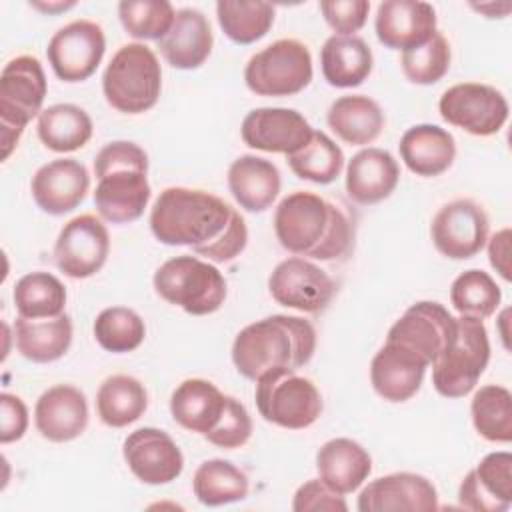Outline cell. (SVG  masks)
Segmentation results:
<instances>
[{"label": "cell", "mask_w": 512, "mask_h": 512, "mask_svg": "<svg viewBox=\"0 0 512 512\" xmlns=\"http://www.w3.org/2000/svg\"><path fill=\"white\" fill-rule=\"evenodd\" d=\"M274 234L284 250L320 262L350 256L356 226L350 210L308 190H296L274 210Z\"/></svg>", "instance_id": "1"}, {"label": "cell", "mask_w": 512, "mask_h": 512, "mask_svg": "<svg viewBox=\"0 0 512 512\" xmlns=\"http://www.w3.org/2000/svg\"><path fill=\"white\" fill-rule=\"evenodd\" d=\"M316 350L314 326L288 314H272L244 326L232 342V362L248 380H258L272 368L298 370Z\"/></svg>", "instance_id": "2"}, {"label": "cell", "mask_w": 512, "mask_h": 512, "mask_svg": "<svg viewBox=\"0 0 512 512\" xmlns=\"http://www.w3.org/2000/svg\"><path fill=\"white\" fill-rule=\"evenodd\" d=\"M236 208L206 190L170 186L150 210V232L166 246H190L192 252L218 240Z\"/></svg>", "instance_id": "3"}, {"label": "cell", "mask_w": 512, "mask_h": 512, "mask_svg": "<svg viewBox=\"0 0 512 512\" xmlns=\"http://www.w3.org/2000/svg\"><path fill=\"white\" fill-rule=\"evenodd\" d=\"M106 102L122 114H142L156 106L162 68L154 50L142 42L120 46L102 74Z\"/></svg>", "instance_id": "4"}, {"label": "cell", "mask_w": 512, "mask_h": 512, "mask_svg": "<svg viewBox=\"0 0 512 512\" xmlns=\"http://www.w3.org/2000/svg\"><path fill=\"white\" fill-rule=\"evenodd\" d=\"M152 284L162 300L192 316L220 310L228 292L224 274L208 260L190 254L174 256L160 264Z\"/></svg>", "instance_id": "5"}, {"label": "cell", "mask_w": 512, "mask_h": 512, "mask_svg": "<svg viewBox=\"0 0 512 512\" xmlns=\"http://www.w3.org/2000/svg\"><path fill=\"white\" fill-rule=\"evenodd\" d=\"M48 92L44 68L36 56L12 58L0 72V144L2 160L18 146L28 122L42 112Z\"/></svg>", "instance_id": "6"}, {"label": "cell", "mask_w": 512, "mask_h": 512, "mask_svg": "<svg viewBox=\"0 0 512 512\" xmlns=\"http://www.w3.org/2000/svg\"><path fill=\"white\" fill-rule=\"evenodd\" d=\"M254 400L260 416L286 430H304L322 414L316 384L292 368H272L256 380Z\"/></svg>", "instance_id": "7"}, {"label": "cell", "mask_w": 512, "mask_h": 512, "mask_svg": "<svg viewBox=\"0 0 512 512\" xmlns=\"http://www.w3.org/2000/svg\"><path fill=\"white\" fill-rule=\"evenodd\" d=\"M490 360L484 320L458 316L450 346L432 362V384L444 398H462L474 390Z\"/></svg>", "instance_id": "8"}, {"label": "cell", "mask_w": 512, "mask_h": 512, "mask_svg": "<svg viewBox=\"0 0 512 512\" xmlns=\"http://www.w3.org/2000/svg\"><path fill=\"white\" fill-rule=\"evenodd\" d=\"M312 54L296 38H280L250 56L244 82L258 96H294L312 82Z\"/></svg>", "instance_id": "9"}, {"label": "cell", "mask_w": 512, "mask_h": 512, "mask_svg": "<svg viewBox=\"0 0 512 512\" xmlns=\"http://www.w3.org/2000/svg\"><path fill=\"white\" fill-rule=\"evenodd\" d=\"M440 116L472 136H492L508 120L506 96L490 84L460 82L446 88L438 100Z\"/></svg>", "instance_id": "10"}, {"label": "cell", "mask_w": 512, "mask_h": 512, "mask_svg": "<svg viewBox=\"0 0 512 512\" xmlns=\"http://www.w3.org/2000/svg\"><path fill=\"white\" fill-rule=\"evenodd\" d=\"M268 292L280 306L306 314H320L336 296L338 286L316 262L302 256H290L278 262L268 276Z\"/></svg>", "instance_id": "11"}, {"label": "cell", "mask_w": 512, "mask_h": 512, "mask_svg": "<svg viewBox=\"0 0 512 512\" xmlns=\"http://www.w3.org/2000/svg\"><path fill=\"white\" fill-rule=\"evenodd\" d=\"M106 52V36L92 20H72L58 28L46 48L48 64L64 82H84L100 66Z\"/></svg>", "instance_id": "12"}, {"label": "cell", "mask_w": 512, "mask_h": 512, "mask_svg": "<svg viewBox=\"0 0 512 512\" xmlns=\"http://www.w3.org/2000/svg\"><path fill=\"white\" fill-rule=\"evenodd\" d=\"M110 254V234L102 218L80 214L66 222L54 244V262L68 278L84 280L102 270Z\"/></svg>", "instance_id": "13"}, {"label": "cell", "mask_w": 512, "mask_h": 512, "mask_svg": "<svg viewBox=\"0 0 512 512\" xmlns=\"http://www.w3.org/2000/svg\"><path fill=\"white\" fill-rule=\"evenodd\" d=\"M488 228L490 222L484 208L470 198H458L434 214L430 238L442 256L468 260L486 246Z\"/></svg>", "instance_id": "14"}, {"label": "cell", "mask_w": 512, "mask_h": 512, "mask_svg": "<svg viewBox=\"0 0 512 512\" xmlns=\"http://www.w3.org/2000/svg\"><path fill=\"white\" fill-rule=\"evenodd\" d=\"M456 334V318L440 304L422 300L406 308L392 324L386 340L404 346L428 366L450 346Z\"/></svg>", "instance_id": "15"}, {"label": "cell", "mask_w": 512, "mask_h": 512, "mask_svg": "<svg viewBox=\"0 0 512 512\" xmlns=\"http://www.w3.org/2000/svg\"><path fill=\"white\" fill-rule=\"evenodd\" d=\"M122 456L128 470L150 486L170 484L184 470V456L178 444L168 432L154 426L130 432L122 444Z\"/></svg>", "instance_id": "16"}, {"label": "cell", "mask_w": 512, "mask_h": 512, "mask_svg": "<svg viewBox=\"0 0 512 512\" xmlns=\"http://www.w3.org/2000/svg\"><path fill=\"white\" fill-rule=\"evenodd\" d=\"M310 122L294 108H254L240 126L246 146L262 152L290 156L312 138Z\"/></svg>", "instance_id": "17"}, {"label": "cell", "mask_w": 512, "mask_h": 512, "mask_svg": "<svg viewBox=\"0 0 512 512\" xmlns=\"http://www.w3.org/2000/svg\"><path fill=\"white\" fill-rule=\"evenodd\" d=\"M356 508L360 512H432L438 510V492L422 474L392 472L368 482Z\"/></svg>", "instance_id": "18"}, {"label": "cell", "mask_w": 512, "mask_h": 512, "mask_svg": "<svg viewBox=\"0 0 512 512\" xmlns=\"http://www.w3.org/2000/svg\"><path fill=\"white\" fill-rule=\"evenodd\" d=\"M90 190L86 166L74 158H56L40 166L30 182L36 206L52 216H64L78 208Z\"/></svg>", "instance_id": "19"}, {"label": "cell", "mask_w": 512, "mask_h": 512, "mask_svg": "<svg viewBox=\"0 0 512 512\" xmlns=\"http://www.w3.org/2000/svg\"><path fill=\"white\" fill-rule=\"evenodd\" d=\"M374 30L390 50H410L428 42L436 30V10L420 0H386L376 8Z\"/></svg>", "instance_id": "20"}, {"label": "cell", "mask_w": 512, "mask_h": 512, "mask_svg": "<svg viewBox=\"0 0 512 512\" xmlns=\"http://www.w3.org/2000/svg\"><path fill=\"white\" fill-rule=\"evenodd\" d=\"M148 170L114 168L98 176L94 206L102 220L130 224L138 220L150 202Z\"/></svg>", "instance_id": "21"}, {"label": "cell", "mask_w": 512, "mask_h": 512, "mask_svg": "<svg viewBox=\"0 0 512 512\" xmlns=\"http://www.w3.org/2000/svg\"><path fill=\"white\" fill-rule=\"evenodd\" d=\"M458 502L474 512H504L512 504V454H486L460 482Z\"/></svg>", "instance_id": "22"}, {"label": "cell", "mask_w": 512, "mask_h": 512, "mask_svg": "<svg viewBox=\"0 0 512 512\" xmlns=\"http://www.w3.org/2000/svg\"><path fill=\"white\" fill-rule=\"evenodd\" d=\"M34 426L48 442L76 440L88 426V400L72 384H56L40 394L34 406Z\"/></svg>", "instance_id": "23"}, {"label": "cell", "mask_w": 512, "mask_h": 512, "mask_svg": "<svg viewBox=\"0 0 512 512\" xmlns=\"http://www.w3.org/2000/svg\"><path fill=\"white\" fill-rule=\"evenodd\" d=\"M428 364L396 342H384L370 362L374 392L386 402H406L422 386Z\"/></svg>", "instance_id": "24"}, {"label": "cell", "mask_w": 512, "mask_h": 512, "mask_svg": "<svg viewBox=\"0 0 512 512\" xmlns=\"http://www.w3.org/2000/svg\"><path fill=\"white\" fill-rule=\"evenodd\" d=\"M400 166L388 150L362 148L346 166V194L362 206H372L386 200L398 186Z\"/></svg>", "instance_id": "25"}, {"label": "cell", "mask_w": 512, "mask_h": 512, "mask_svg": "<svg viewBox=\"0 0 512 512\" xmlns=\"http://www.w3.org/2000/svg\"><path fill=\"white\" fill-rule=\"evenodd\" d=\"M162 58L178 70L200 68L214 46L208 18L198 8H180L168 34L156 42Z\"/></svg>", "instance_id": "26"}, {"label": "cell", "mask_w": 512, "mask_h": 512, "mask_svg": "<svg viewBox=\"0 0 512 512\" xmlns=\"http://www.w3.org/2000/svg\"><path fill=\"white\" fill-rule=\"evenodd\" d=\"M228 190L246 212H264L280 194V170L254 154L238 156L228 168Z\"/></svg>", "instance_id": "27"}, {"label": "cell", "mask_w": 512, "mask_h": 512, "mask_svg": "<svg viewBox=\"0 0 512 512\" xmlns=\"http://www.w3.org/2000/svg\"><path fill=\"white\" fill-rule=\"evenodd\" d=\"M406 168L424 178L440 176L456 158L454 136L436 124H416L408 128L398 144Z\"/></svg>", "instance_id": "28"}, {"label": "cell", "mask_w": 512, "mask_h": 512, "mask_svg": "<svg viewBox=\"0 0 512 512\" xmlns=\"http://www.w3.org/2000/svg\"><path fill=\"white\" fill-rule=\"evenodd\" d=\"M318 478L338 494L358 490L372 472L368 450L352 438H332L316 452Z\"/></svg>", "instance_id": "29"}, {"label": "cell", "mask_w": 512, "mask_h": 512, "mask_svg": "<svg viewBox=\"0 0 512 512\" xmlns=\"http://www.w3.org/2000/svg\"><path fill=\"white\" fill-rule=\"evenodd\" d=\"M224 406L226 394L204 378H188L180 382L170 396V414L174 422L202 436L218 424Z\"/></svg>", "instance_id": "30"}, {"label": "cell", "mask_w": 512, "mask_h": 512, "mask_svg": "<svg viewBox=\"0 0 512 512\" xmlns=\"http://www.w3.org/2000/svg\"><path fill=\"white\" fill-rule=\"evenodd\" d=\"M324 80L334 88H356L372 72L374 56L360 36L332 34L320 50Z\"/></svg>", "instance_id": "31"}, {"label": "cell", "mask_w": 512, "mask_h": 512, "mask_svg": "<svg viewBox=\"0 0 512 512\" xmlns=\"http://www.w3.org/2000/svg\"><path fill=\"white\" fill-rule=\"evenodd\" d=\"M326 122L342 142L364 146L380 136L384 112L376 100L364 94H346L330 104Z\"/></svg>", "instance_id": "32"}, {"label": "cell", "mask_w": 512, "mask_h": 512, "mask_svg": "<svg viewBox=\"0 0 512 512\" xmlns=\"http://www.w3.org/2000/svg\"><path fill=\"white\" fill-rule=\"evenodd\" d=\"M18 352L36 364L60 360L72 344V320L64 312L56 318L30 320L18 316L14 324Z\"/></svg>", "instance_id": "33"}, {"label": "cell", "mask_w": 512, "mask_h": 512, "mask_svg": "<svg viewBox=\"0 0 512 512\" xmlns=\"http://www.w3.org/2000/svg\"><path fill=\"white\" fill-rule=\"evenodd\" d=\"M36 132L48 150L66 154L88 144L94 124L84 108L64 102L52 104L38 114Z\"/></svg>", "instance_id": "34"}, {"label": "cell", "mask_w": 512, "mask_h": 512, "mask_svg": "<svg viewBox=\"0 0 512 512\" xmlns=\"http://www.w3.org/2000/svg\"><path fill=\"white\" fill-rule=\"evenodd\" d=\"M148 408L144 384L128 374L108 376L96 392V412L110 428H124L136 422Z\"/></svg>", "instance_id": "35"}, {"label": "cell", "mask_w": 512, "mask_h": 512, "mask_svg": "<svg viewBox=\"0 0 512 512\" xmlns=\"http://www.w3.org/2000/svg\"><path fill=\"white\" fill-rule=\"evenodd\" d=\"M250 482L244 470L230 460L212 458L202 462L192 478V492L204 506H224L248 496Z\"/></svg>", "instance_id": "36"}, {"label": "cell", "mask_w": 512, "mask_h": 512, "mask_svg": "<svg viewBox=\"0 0 512 512\" xmlns=\"http://www.w3.org/2000/svg\"><path fill=\"white\" fill-rule=\"evenodd\" d=\"M12 300L18 310V316L30 320L56 318L64 314L66 306V288L64 284L50 272H30L24 274L14 290Z\"/></svg>", "instance_id": "37"}, {"label": "cell", "mask_w": 512, "mask_h": 512, "mask_svg": "<svg viewBox=\"0 0 512 512\" xmlns=\"http://www.w3.org/2000/svg\"><path fill=\"white\" fill-rule=\"evenodd\" d=\"M276 8L270 2L220 0L216 2V18L222 32L234 44H254L264 38L274 24Z\"/></svg>", "instance_id": "38"}, {"label": "cell", "mask_w": 512, "mask_h": 512, "mask_svg": "<svg viewBox=\"0 0 512 512\" xmlns=\"http://www.w3.org/2000/svg\"><path fill=\"white\" fill-rule=\"evenodd\" d=\"M470 414L476 432L488 442L508 444L512 440V394L506 386L486 384L476 390Z\"/></svg>", "instance_id": "39"}, {"label": "cell", "mask_w": 512, "mask_h": 512, "mask_svg": "<svg viewBox=\"0 0 512 512\" xmlns=\"http://www.w3.org/2000/svg\"><path fill=\"white\" fill-rule=\"evenodd\" d=\"M286 160L298 178L314 184H332L344 170L342 148L320 130H314L310 142L286 156Z\"/></svg>", "instance_id": "40"}, {"label": "cell", "mask_w": 512, "mask_h": 512, "mask_svg": "<svg viewBox=\"0 0 512 512\" xmlns=\"http://www.w3.org/2000/svg\"><path fill=\"white\" fill-rule=\"evenodd\" d=\"M500 300V286L484 270H466L450 286V302L460 316L486 320L498 310Z\"/></svg>", "instance_id": "41"}, {"label": "cell", "mask_w": 512, "mask_h": 512, "mask_svg": "<svg viewBox=\"0 0 512 512\" xmlns=\"http://www.w3.org/2000/svg\"><path fill=\"white\" fill-rule=\"evenodd\" d=\"M96 342L112 354L136 350L146 336V324L138 312L126 306L104 308L94 320Z\"/></svg>", "instance_id": "42"}, {"label": "cell", "mask_w": 512, "mask_h": 512, "mask_svg": "<svg viewBox=\"0 0 512 512\" xmlns=\"http://www.w3.org/2000/svg\"><path fill=\"white\" fill-rule=\"evenodd\" d=\"M118 18L136 40H162L174 24L176 10L168 0H122Z\"/></svg>", "instance_id": "43"}, {"label": "cell", "mask_w": 512, "mask_h": 512, "mask_svg": "<svg viewBox=\"0 0 512 512\" xmlns=\"http://www.w3.org/2000/svg\"><path fill=\"white\" fill-rule=\"evenodd\" d=\"M450 44L444 34L436 32L428 42L404 50L400 56V66L404 76L412 84L430 86L442 80L450 68Z\"/></svg>", "instance_id": "44"}, {"label": "cell", "mask_w": 512, "mask_h": 512, "mask_svg": "<svg viewBox=\"0 0 512 512\" xmlns=\"http://www.w3.org/2000/svg\"><path fill=\"white\" fill-rule=\"evenodd\" d=\"M250 436H252L250 412L238 398L226 396V406L218 424L208 434H204V438L218 448L234 450V448H242L250 440Z\"/></svg>", "instance_id": "45"}, {"label": "cell", "mask_w": 512, "mask_h": 512, "mask_svg": "<svg viewBox=\"0 0 512 512\" xmlns=\"http://www.w3.org/2000/svg\"><path fill=\"white\" fill-rule=\"evenodd\" d=\"M320 12L326 24L340 36H354L366 20L370 12V2L366 0H328L320 2Z\"/></svg>", "instance_id": "46"}, {"label": "cell", "mask_w": 512, "mask_h": 512, "mask_svg": "<svg viewBox=\"0 0 512 512\" xmlns=\"http://www.w3.org/2000/svg\"><path fill=\"white\" fill-rule=\"evenodd\" d=\"M294 512H346L344 494H338L320 478H312L298 486L292 498Z\"/></svg>", "instance_id": "47"}, {"label": "cell", "mask_w": 512, "mask_h": 512, "mask_svg": "<svg viewBox=\"0 0 512 512\" xmlns=\"http://www.w3.org/2000/svg\"><path fill=\"white\" fill-rule=\"evenodd\" d=\"M114 168H142L148 170V154L136 142L114 140L102 146L94 158L96 178Z\"/></svg>", "instance_id": "48"}, {"label": "cell", "mask_w": 512, "mask_h": 512, "mask_svg": "<svg viewBox=\"0 0 512 512\" xmlns=\"http://www.w3.org/2000/svg\"><path fill=\"white\" fill-rule=\"evenodd\" d=\"M246 244H248V228H246L242 214L236 210L228 228L224 230V234L194 254L204 256L208 262L226 264V262L234 260L246 248Z\"/></svg>", "instance_id": "49"}, {"label": "cell", "mask_w": 512, "mask_h": 512, "mask_svg": "<svg viewBox=\"0 0 512 512\" xmlns=\"http://www.w3.org/2000/svg\"><path fill=\"white\" fill-rule=\"evenodd\" d=\"M28 408L24 400L16 394H0V442L10 444L24 436L28 430Z\"/></svg>", "instance_id": "50"}, {"label": "cell", "mask_w": 512, "mask_h": 512, "mask_svg": "<svg viewBox=\"0 0 512 512\" xmlns=\"http://www.w3.org/2000/svg\"><path fill=\"white\" fill-rule=\"evenodd\" d=\"M510 240H512V232L510 228H502L496 234H492L486 242H488V260L490 266L506 280L510 282L512 274H510Z\"/></svg>", "instance_id": "51"}, {"label": "cell", "mask_w": 512, "mask_h": 512, "mask_svg": "<svg viewBox=\"0 0 512 512\" xmlns=\"http://www.w3.org/2000/svg\"><path fill=\"white\" fill-rule=\"evenodd\" d=\"M30 6L36 8V10H40V12H44V14H60V12H66V10L74 8L76 2H74V0H68V2H64V0H54V2L32 0Z\"/></svg>", "instance_id": "52"}, {"label": "cell", "mask_w": 512, "mask_h": 512, "mask_svg": "<svg viewBox=\"0 0 512 512\" xmlns=\"http://www.w3.org/2000/svg\"><path fill=\"white\" fill-rule=\"evenodd\" d=\"M508 4H510V2H502V4L490 2V4H472V8L478 10V12H482V14H486V18H504V16L498 12V8H504V6H508Z\"/></svg>", "instance_id": "53"}]
</instances>
